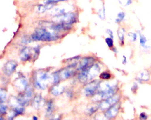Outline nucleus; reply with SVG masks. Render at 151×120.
Listing matches in <instances>:
<instances>
[{"mask_svg": "<svg viewBox=\"0 0 151 120\" xmlns=\"http://www.w3.org/2000/svg\"><path fill=\"white\" fill-rule=\"evenodd\" d=\"M59 37V35L54 30L50 31L44 28L37 29L35 33L32 35V40L47 42L54 41Z\"/></svg>", "mask_w": 151, "mask_h": 120, "instance_id": "nucleus-1", "label": "nucleus"}, {"mask_svg": "<svg viewBox=\"0 0 151 120\" xmlns=\"http://www.w3.org/2000/svg\"><path fill=\"white\" fill-rule=\"evenodd\" d=\"M100 70L101 69L98 65L97 64L91 65L81 70L78 78L81 82H87L98 76L100 73Z\"/></svg>", "mask_w": 151, "mask_h": 120, "instance_id": "nucleus-2", "label": "nucleus"}, {"mask_svg": "<svg viewBox=\"0 0 151 120\" xmlns=\"http://www.w3.org/2000/svg\"><path fill=\"white\" fill-rule=\"evenodd\" d=\"M51 82V76L44 71L37 73L34 79V85L37 88L40 90L46 89L49 84Z\"/></svg>", "mask_w": 151, "mask_h": 120, "instance_id": "nucleus-3", "label": "nucleus"}, {"mask_svg": "<svg viewBox=\"0 0 151 120\" xmlns=\"http://www.w3.org/2000/svg\"><path fill=\"white\" fill-rule=\"evenodd\" d=\"M52 21L57 23L72 25L77 20V17L74 13H67L66 14L53 17Z\"/></svg>", "mask_w": 151, "mask_h": 120, "instance_id": "nucleus-4", "label": "nucleus"}, {"mask_svg": "<svg viewBox=\"0 0 151 120\" xmlns=\"http://www.w3.org/2000/svg\"><path fill=\"white\" fill-rule=\"evenodd\" d=\"M73 6L72 5H62L58 6L55 8L51 9L49 13L53 17L66 14L67 13L71 12V11L73 10Z\"/></svg>", "mask_w": 151, "mask_h": 120, "instance_id": "nucleus-5", "label": "nucleus"}, {"mask_svg": "<svg viewBox=\"0 0 151 120\" xmlns=\"http://www.w3.org/2000/svg\"><path fill=\"white\" fill-rule=\"evenodd\" d=\"M120 99V96L115 95L110 98L104 100L99 105V108L102 110H107L113 106L118 103Z\"/></svg>", "mask_w": 151, "mask_h": 120, "instance_id": "nucleus-6", "label": "nucleus"}, {"mask_svg": "<svg viewBox=\"0 0 151 120\" xmlns=\"http://www.w3.org/2000/svg\"><path fill=\"white\" fill-rule=\"evenodd\" d=\"M100 83L97 81H94L89 83L84 88V92L87 97L93 96L98 91Z\"/></svg>", "mask_w": 151, "mask_h": 120, "instance_id": "nucleus-7", "label": "nucleus"}, {"mask_svg": "<svg viewBox=\"0 0 151 120\" xmlns=\"http://www.w3.org/2000/svg\"><path fill=\"white\" fill-rule=\"evenodd\" d=\"M75 66L76 65L75 64H72L70 66H68L58 72L60 79L65 80L72 77L75 71L74 68Z\"/></svg>", "mask_w": 151, "mask_h": 120, "instance_id": "nucleus-8", "label": "nucleus"}, {"mask_svg": "<svg viewBox=\"0 0 151 120\" xmlns=\"http://www.w3.org/2000/svg\"><path fill=\"white\" fill-rule=\"evenodd\" d=\"M18 66L17 62L14 60H10L6 63L3 68V72L7 76L12 75L16 70Z\"/></svg>", "mask_w": 151, "mask_h": 120, "instance_id": "nucleus-9", "label": "nucleus"}, {"mask_svg": "<svg viewBox=\"0 0 151 120\" xmlns=\"http://www.w3.org/2000/svg\"><path fill=\"white\" fill-rule=\"evenodd\" d=\"M15 87L20 91H25L27 88V82L24 77H20L14 81Z\"/></svg>", "mask_w": 151, "mask_h": 120, "instance_id": "nucleus-10", "label": "nucleus"}, {"mask_svg": "<svg viewBox=\"0 0 151 120\" xmlns=\"http://www.w3.org/2000/svg\"><path fill=\"white\" fill-rule=\"evenodd\" d=\"M120 104L117 103L107 110L105 114V116L107 119H112L115 117L118 113Z\"/></svg>", "mask_w": 151, "mask_h": 120, "instance_id": "nucleus-11", "label": "nucleus"}, {"mask_svg": "<svg viewBox=\"0 0 151 120\" xmlns=\"http://www.w3.org/2000/svg\"><path fill=\"white\" fill-rule=\"evenodd\" d=\"M94 61V59L92 57L84 58L80 62L78 67V69L79 70H83L90 66L93 64Z\"/></svg>", "mask_w": 151, "mask_h": 120, "instance_id": "nucleus-12", "label": "nucleus"}, {"mask_svg": "<svg viewBox=\"0 0 151 120\" xmlns=\"http://www.w3.org/2000/svg\"><path fill=\"white\" fill-rule=\"evenodd\" d=\"M31 55V49L29 48H25L21 51L20 57L21 61L25 62L30 59Z\"/></svg>", "mask_w": 151, "mask_h": 120, "instance_id": "nucleus-13", "label": "nucleus"}, {"mask_svg": "<svg viewBox=\"0 0 151 120\" xmlns=\"http://www.w3.org/2000/svg\"><path fill=\"white\" fill-rule=\"evenodd\" d=\"M65 87L60 85H55L51 88V93L55 96H58L61 95L65 90Z\"/></svg>", "mask_w": 151, "mask_h": 120, "instance_id": "nucleus-14", "label": "nucleus"}, {"mask_svg": "<svg viewBox=\"0 0 151 120\" xmlns=\"http://www.w3.org/2000/svg\"><path fill=\"white\" fill-rule=\"evenodd\" d=\"M44 104V100L41 96L37 95L36 97H35L32 103V106L35 109H39Z\"/></svg>", "mask_w": 151, "mask_h": 120, "instance_id": "nucleus-15", "label": "nucleus"}, {"mask_svg": "<svg viewBox=\"0 0 151 120\" xmlns=\"http://www.w3.org/2000/svg\"><path fill=\"white\" fill-rule=\"evenodd\" d=\"M137 77L141 81H148L150 78V74L147 70H143L138 73L137 74Z\"/></svg>", "mask_w": 151, "mask_h": 120, "instance_id": "nucleus-16", "label": "nucleus"}, {"mask_svg": "<svg viewBox=\"0 0 151 120\" xmlns=\"http://www.w3.org/2000/svg\"><path fill=\"white\" fill-rule=\"evenodd\" d=\"M53 5L52 4H45V5H40L38 6L37 8V11L39 13H43L46 11L52 9Z\"/></svg>", "mask_w": 151, "mask_h": 120, "instance_id": "nucleus-17", "label": "nucleus"}, {"mask_svg": "<svg viewBox=\"0 0 151 120\" xmlns=\"http://www.w3.org/2000/svg\"><path fill=\"white\" fill-rule=\"evenodd\" d=\"M125 33H126V30L123 28H119L117 30L118 39L120 41V44L122 46L124 44Z\"/></svg>", "mask_w": 151, "mask_h": 120, "instance_id": "nucleus-18", "label": "nucleus"}, {"mask_svg": "<svg viewBox=\"0 0 151 120\" xmlns=\"http://www.w3.org/2000/svg\"><path fill=\"white\" fill-rule=\"evenodd\" d=\"M54 105L53 103L51 101H49L47 103L46 106V115L48 117L50 116L52 114L53 111H54Z\"/></svg>", "mask_w": 151, "mask_h": 120, "instance_id": "nucleus-19", "label": "nucleus"}, {"mask_svg": "<svg viewBox=\"0 0 151 120\" xmlns=\"http://www.w3.org/2000/svg\"><path fill=\"white\" fill-rule=\"evenodd\" d=\"M126 17V14L124 12H120L118 13L117 15V18L116 19L115 22L117 23H121L123 21Z\"/></svg>", "mask_w": 151, "mask_h": 120, "instance_id": "nucleus-20", "label": "nucleus"}, {"mask_svg": "<svg viewBox=\"0 0 151 120\" xmlns=\"http://www.w3.org/2000/svg\"><path fill=\"white\" fill-rule=\"evenodd\" d=\"M7 92L6 90L3 89H1L0 91V100L1 103H3L6 100Z\"/></svg>", "mask_w": 151, "mask_h": 120, "instance_id": "nucleus-21", "label": "nucleus"}, {"mask_svg": "<svg viewBox=\"0 0 151 120\" xmlns=\"http://www.w3.org/2000/svg\"><path fill=\"white\" fill-rule=\"evenodd\" d=\"M111 75L108 72H104L100 74V77L103 80H108L111 78Z\"/></svg>", "mask_w": 151, "mask_h": 120, "instance_id": "nucleus-22", "label": "nucleus"}, {"mask_svg": "<svg viewBox=\"0 0 151 120\" xmlns=\"http://www.w3.org/2000/svg\"><path fill=\"white\" fill-rule=\"evenodd\" d=\"M140 45L143 47L145 48L147 40L145 36L143 35H140Z\"/></svg>", "mask_w": 151, "mask_h": 120, "instance_id": "nucleus-23", "label": "nucleus"}, {"mask_svg": "<svg viewBox=\"0 0 151 120\" xmlns=\"http://www.w3.org/2000/svg\"><path fill=\"white\" fill-rule=\"evenodd\" d=\"M98 15L99 16V18L101 19H104L105 18V8L104 7H103L101 9L98 11Z\"/></svg>", "mask_w": 151, "mask_h": 120, "instance_id": "nucleus-24", "label": "nucleus"}, {"mask_svg": "<svg viewBox=\"0 0 151 120\" xmlns=\"http://www.w3.org/2000/svg\"><path fill=\"white\" fill-rule=\"evenodd\" d=\"M120 4L124 6H129L132 3V0H118Z\"/></svg>", "mask_w": 151, "mask_h": 120, "instance_id": "nucleus-25", "label": "nucleus"}, {"mask_svg": "<svg viewBox=\"0 0 151 120\" xmlns=\"http://www.w3.org/2000/svg\"><path fill=\"white\" fill-rule=\"evenodd\" d=\"M128 36L129 41H132V42H134V41H135L136 40V38H137V35L136 34L132 33V32L129 33Z\"/></svg>", "mask_w": 151, "mask_h": 120, "instance_id": "nucleus-26", "label": "nucleus"}, {"mask_svg": "<svg viewBox=\"0 0 151 120\" xmlns=\"http://www.w3.org/2000/svg\"><path fill=\"white\" fill-rule=\"evenodd\" d=\"M105 42L109 47H113L114 46V41L111 37H107L105 39Z\"/></svg>", "mask_w": 151, "mask_h": 120, "instance_id": "nucleus-27", "label": "nucleus"}, {"mask_svg": "<svg viewBox=\"0 0 151 120\" xmlns=\"http://www.w3.org/2000/svg\"><path fill=\"white\" fill-rule=\"evenodd\" d=\"M98 109V108L96 106H92L88 109L87 113L91 115L95 113Z\"/></svg>", "mask_w": 151, "mask_h": 120, "instance_id": "nucleus-28", "label": "nucleus"}, {"mask_svg": "<svg viewBox=\"0 0 151 120\" xmlns=\"http://www.w3.org/2000/svg\"><path fill=\"white\" fill-rule=\"evenodd\" d=\"M67 1L68 0H44V3L45 4H52V3Z\"/></svg>", "mask_w": 151, "mask_h": 120, "instance_id": "nucleus-29", "label": "nucleus"}, {"mask_svg": "<svg viewBox=\"0 0 151 120\" xmlns=\"http://www.w3.org/2000/svg\"><path fill=\"white\" fill-rule=\"evenodd\" d=\"M7 109V106L6 105L2 104L0 106V110H1V114H4L6 112Z\"/></svg>", "mask_w": 151, "mask_h": 120, "instance_id": "nucleus-30", "label": "nucleus"}, {"mask_svg": "<svg viewBox=\"0 0 151 120\" xmlns=\"http://www.w3.org/2000/svg\"><path fill=\"white\" fill-rule=\"evenodd\" d=\"M106 33L109 35L110 37H111V38L113 39V38H114V34H113V31L111 30L107 29L106 30Z\"/></svg>", "mask_w": 151, "mask_h": 120, "instance_id": "nucleus-31", "label": "nucleus"}, {"mask_svg": "<svg viewBox=\"0 0 151 120\" xmlns=\"http://www.w3.org/2000/svg\"><path fill=\"white\" fill-rule=\"evenodd\" d=\"M147 115L145 113H142L140 115V118L142 120H145L147 118Z\"/></svg>", "mask_w": 151, "mask_h": 120, "instance_id": "nucleus-32", "label": "nucleus"}, {"mask_svg": "<svg viewBox=\"0 0 151 120\" xmlns=\"http://www.w3.org/2000/svg\"><path fill=\"white\" fill-rule=\"evenodd\" d=\"M122 63L123 64H126L127 59L126 57L125 56H124L123 57Z\"/></svg>", "mask_w": 151, "mask_h": 120, "instance_id": "nucleus-33", "label": "nucleus"}, {"mask_svg": "<svg viewBox=\"0 0 151 120\" xmlns=\"http://www.w3.org/2000/svg\"><path fill=\"white\" fill-rule=\"evenodd\" d=\"M33 119H34V120H37L38 119V118H37V117H36V116H34L33 117Z\"/></svg>", "mask_w": 151, "mask_h": 120, "instance_id": "nucleus-34", "label": "nucleus"}, {"mask_svg": "<svg viewBox=\"0 0 151 120\" xmlns=\"http://www.w3.org/2000/svg\"><path fill=\"white\" fill-rule=\"evenodd\" d=\"M101 1H103V0H101Z\"/></svg>", "mask_w": 151, "mask_h": 120, "instance_id": "nucleus-35", "label": "nucleus"}]
</instances>
